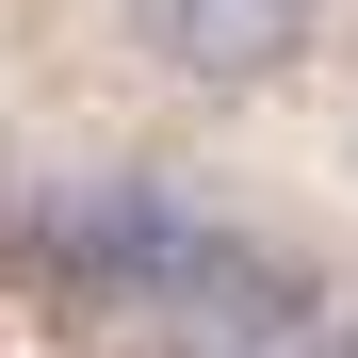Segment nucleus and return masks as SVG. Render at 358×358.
Wrapping results in <instances>:
<instances>
[{"mask_svg":"<svg viewBox=\"0 0 358 358\" xmlns=\"http://www.w3.org/2000/svg\"><path fill=\"white\" fill-rule=\"evenodd\" d=\"M179 179H131V163H66V179H33L17 212H0V245H17L49 293H66L82 326H147V293H163V245H179Z\"/></svg>","mask_w":358,"mask_h":358,"instance_id":"obj_1","label":"nucleus"},{"mask_svg":"<svg viewBox=\"0 0 358 358\" xmlns=\"http://www.w3.org/2000/svg\"><path fill=\"white\" fill-rule=\"evenodd\" d=\"M293 310H310V277H293L245 212H179L163 293H147V342H163V358H277Z\"/></svg>","mask_w":358,"mask_h":358,"instance_id":"obj_2","label":"nucleus"},{"mask_svg":"<svg viewBox=\"0 0 358 358\" xmlns=\"http://www.w3.org/2000/svg\"><path fill=\"white\" fill-rule=\"evenodd\" d=\"M131 17V49L163 82H196V98H261L310 66V0H114Z\"/></svg>","mask_w":358,"mask_h":358,"instance_id":"obj_3","label":"nucleus"},{"mask_svg":"<svg viewBox=\"0 0 358 358\" xmlns=\"http://www.w3.org/2000/svg\"><path fill=\"white\" fill-rule=\"evenodd\" d=\"M277 358H358V293H310V310L277 326Z\"/></svg>","mask_w":358,"mask_h":358,"instance_id":"obj_4","label":"nucleus"}]
</instances>
